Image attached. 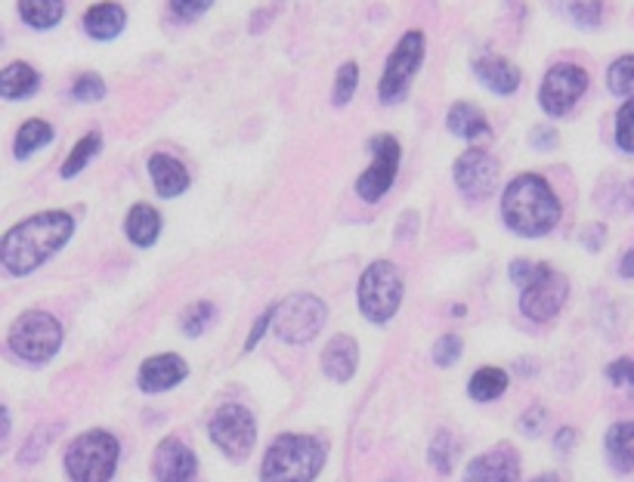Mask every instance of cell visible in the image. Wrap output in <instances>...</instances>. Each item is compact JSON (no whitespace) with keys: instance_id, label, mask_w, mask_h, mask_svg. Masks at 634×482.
I'll use <instances>...</instances> for the list:
<instances>
[{"instance_id":"cell-8","label":"cell","mask_w":634,"mask_h":482,"mask_svg":"<svg viewBox=\"0 0 634 482\" xmlns=\"http://www.w3.org/2000/svg\"><path fill=\"white\" fill-rule=\"evenodd\" d=\"M328 306L316 297V294H291L282 304H275V319H272V331L275 338L285 343H309L319 338L322 325H326Z\"/></svg>"},{"instance_id":"cell-16","label":"cell","mask_w":634,"mask_h":482,"mask_svg":"<svg viewBox=\"0 0 634 482\" xmlns=\"http://www.w3.org/2000/svg\"><path fill=\"white\" fill-rule=\"evenodd\" d=\"M189 375V365L183 362V356L174 353H162V356L145 358L140 365V390L145 393H167L177 384H183Z\"/></svg>"},{"instance_id":"cell-30","label":"cell","mask_w":634,"mask_h":482,"mask_svg":"<svg viewBox=\"0 0 634 482\" xmlns=\"http://www.w3.org/2000/svg\"><path fill=\"white\" fill-rule=\"evenodd\" d=\"M607 87L613 96H634V54L619 56L607 69Z\"/></svg>"},{"instance_id":"cell-13","label":"cell","mask_w":634,"mask_h":482,"mask_svg":"<svg viewBox=\"0 0 634 482\" xmlns=\"http://www.w3.org/2000/svg\"><path fill=\"white\" fill-rule=\"evenodd\" d=\"M455 186L461 189V196L473 198V201H483L495 192V183H498V161L492 158L486 149L471 145L465 149L453 167Z\"/></svg>"},{"instance_id":"cell-6","label":"cell","mask_w":634,"mask_h":482,"mask_svg":"<svg viewBox=\"0 0 634 482\" xmlns=\"http://www.w3.org/2000/svg\"><path fill=\"white\" fill-rule=\"evenodd\" d=\"M7 343H10V350H13L19 358H25V362H32V365H44V362H50V358L59 353V346H62V325H59L50 313L32 309V313H25V316H19V319L13 321Z\"/></svg>"},{"instance_id":"cell-32","label":"cell","mask_w":634,"mask_h":482,"mask_svg":"<svg viewBox=\"0 0 634 482\" xmlns=\"http://www.w3.org/2000/svg\"><path fill=\"white\" fill-rule=\"evenodd\" d=\"M218 319V309L214 304H208V301H201V304H192L186 313L180 316V328L189 334V338H199L204 334L211 325Z\"/></svg>"},{"instance_id":"cell-21","label":"cell","mask_w":634,"mask_h":482,"mask_svg":"<svg viewBox=\"0 0 634 482\" xmlns=\"http://www.w3.org/2000/svg\"><path fill=\"white\" fill-rule=\"evenodd\" d=\"M127 13L121 3L115 0H103V3H93L91 10L84 13V32L93 40H115V37L125 32Z\"/></svg>"},{"instance_id":"cell-31","label":"cell","mask_w":634,"mask_h":482,"mask_svg":"<svg viewBox=\"0 0 634 482\" xmlns=\"http://www.w3.org/2000/svg\"><path fill=\"white\" fill-rule=\"evenodd\" d=\"M455 461H458V439L453 433L439 430L431 443V465H434L436 473H453Z\"/></svg>"},{"instance_id":"cell-22","label":"cell","mask_w":634,"mask_h":482,"mask_svg":"<svg viewBox=\"0 0 634 482\" xmlns=\"http://www.w3.org/2000/svg\"><path fill=\"white\" fill-rule=\"evenodd\" d=\"M125 233L130 238V245H137V248H152L155 242H158V235H162V214L152 208V204H133L130 211H127L125 220Z\"/></svg>"},{"instance_id":"cell-43","label":"cell","mask_w":634,"mask_h":482,"mask_svg":"<svg viewBox=\"0 0 634 482\" xmlns=\"http://www.w3.org/2000/svg\"><path fill=\"white\" fill-rule=\"evenodd\" d=\"M544 418H548V414H544V409H539V405H536V409L526 411L524 418H520V424H517V427H520V433H524V436H529V439H536V436L542 433Z\"/></svg>"},{"instance_id":"cell-7","label":"cell","mask_w":634,"mask_h":482,"mask_svg":"<svg viewBox=\"0 0 634 482\" xmlns=\"http://www.w3.org/2000/svg\"><path fill=\"white\" fill-rule=\"evenodd\" d=\"M360 309L368 321L387 325L399 313L402 304V275L390 260H375L360 279Z\"/></svg>"},{"instance_id":"cell-29","label":"cell","mask_w":634,"mask_h":482,"mask_svg":"<svg viewBox=\"0 0 634 482\" xmlns=\"http://www.w3.org/2000/svg\"><path fill=\"white\" fill-rule=\"evenodd\" d=\"M99 149H103V137H99L96 130H91L87 137H81V140L74 143L72 152H69V158L62 161V171H59V174H62V179L78 177V174H81V171L91 164L93 155H96Z\"/></svg>"},{"instance_id":"cell-40","label":"cell","mask_w":634,"mask_h":482,"mask_svg":"<svg viewBox=\"0 0 634 482\" xmlns=\"http://www.w3.org/2000/svg\"><path fill=\"white\" fill-rule=\"evenodd\" d=\"M47 436H50V430H47V427L37 430L35 436H32V443H28V448H22L19 461H22V465H32V461H37V458H40V451H44V448L54 443V439H47Z\"/></svg>"},{"instance_id":"cell-26","label":"cell","mask_w":634,"mask_h":482,"mask_svg":"<svg viewBox=\"0 0 634 482\" xmlns=\"http://www.w3.org/2000/svg\"><path fill=\"white\" fill-rule=\"evenodd\" d=\"M54 140H56L54 125H47V121H40V118H32V121H25V125L19 127L16 143H13V155H16V161H28L35 152H40L44 145H50Z\"/></svg>"},{"instance_id":"cell-28","label":"cell","mask_w":634,"mask_h":482,"mask_svg":"<svg viewBox=\"0 0 634 482\" xmlns=\"http://www.w3.org/2000/svg\"><path fill=\"white\" fill-rule=\"evenodd\" d=\"M507 390V372L502 368H480L477 375L468 380V393L477 402H492Z\"/></svg>"},{"instance_id":"cell-39","label":"cell","mask_w":634,"mask_h":482,"mask_svg":"<svg viewBox=\"0 0 634 482\" xmlns=\"http://www.w3.org/2000/svg\"><path fill=\"white\" fill-rule=\"evenodd\" d=\"M557 130L554 127H544V125H539V127H532L529 130V143H532V149H539V152H551V149H557Z\"/></svg>"},{"instance_id":"cell-5","label":"cell","mask_w":634,"mask_h":482,"mask_svg":"<svg viewBox=\"0 0 634 482\" xmlns=\"http://www.w3.org/2000/svg\"><path fill=\"white\" fill-rule=\"evenodd\" d=\"M424 56H427V37H424V32L412 28V32H406V35L399 37V44L394 47V54L387 56V66H384V74H380L378 96L384 106H394V103H399L409 93L415 74L424 66Z\"/></svg>"},{"instance_id":"cell-33","label":"cell","mask_w":634,"mask_h":482,"mask_svg":"<svg viewBox=\"0 0 634 482\" xmlns=\"http://www.w3.org/2000/svg\"><path fill=\"white\" fill-rule=\"evenodd\" d=\"M360 87V66L350 59L344 62L341 69H338V78H334V90H331V103L341 108L347 106L350 99H353V93Z\"/></svg>"},{"instance_id":"cell-10","label":"cell","mask_w":634,"mask_h":482,"mask_svg":"<svg viewBox=\"0 0 634 482\" xmlns=\"http://www.w3.org/2000/svg\"><path fill=\"white\" fill-rule=\"evenodd\" d=\"M588 90V72L576 62H557L544 72L539 84V106L551 118H563L579 106V99Z\"/></svg>"},{"instance_id":"cell-46","label":"cell","mask_w":634,"mask_h":482,"mask_svg":"<svg viewBox=\"0 0 634 482\" xmlns=\"http://www.w3.org/2000/svg\"><path fill=\"white\" fill-rule=\"evenodd\" d=\"M415 226H418V214H415V211H406V214H402V226L397 230V238H406V235H412V233H415Z\"/></svg>"},{"instance_id":"cell-15","label":"cell","mask_w":634,"mask_h":482,"mask_svg":"<svg viewBox=\"0 0 634 482\" xmlns=\"http://www.w3.org/2000/svg\"><path fill=\"white\" fill-rule=\"evenodd\" d=\"M465 482H520V458L510 446H498L477 455L468 470Z\"/></svg>"},{"instance_id":"cell-25","label":"cell","mask_w":634,"mask_h":482,"mask_svg":"<svg viewBox=\"0 0 634 482\" xmlns=\"http://www.w3.org/2000/svg\"><path fill=\"white\" fill-rule=\"evenodd\" d=\"M19 16L35 32H50L66 16V0H19Z\"/></svg>"},{"instance_id":"cell-2","label":"cell","mask_w":634,"mask_h":482,"mask_svg":"<svg viewBox=\"0 0 634 482\" xmlns=\"http://www.w3.org/2000/svg\"><path fill=\"white\" fill-rule=\"evenodd\" d=\"M502 220L520 238H542L561 223V198L539 174H520L502 192Z\"/></svg>"},{"instance_id":"cell-35","label":"cell","mask_w":634,"mask_h":482,"mask_svg":"<svg viewBox=\"0 0 634 482\" xmlns=\"http://www.w3.org/2000/svg\"><path fill=\"white\" fill-rule=\"evenodd\" d=\"M617 145L622 152L634 155V96L617 111Z\"/></svg>"},{"instance_id":"cell-41","label":"cell","mask_w":634,"mask_h":482,"mask_svg":"<svg viewBox=\"0 0 634 482\" xmlns=\"http://www.w3.org/2000/svg\"><path fill=\"white\" fill-rule=\"evenodd\" d=\"M539 267H542V263H532V260H514L510 269H507V272H510V282L517 287H526L532 279H536Z\"/></svg>"},{"instance_id":"cell-4","label":"cell","mask_w":634,"mask_h":482,"mask_svg":"<svg viewBox=\"0 0 634 482\" xmlns=\"http://www.w3.org/2000/svg\"><path fill=\"white\" fill-rule=\"evenodd\" d=\"M121 446L109 430L81 433L66 451V470L74 482H109L118 467Z\"/></svg>"},{"instance_id":"cell-19","label":"cell","mask_w":634,"mask_h":482,"mask_svg":"<svg viewBox=\"0 0 634 482\" xmlns=\"http://www.w3.org/2000/svg\"><path fill=\"white\" fill-rule=\"evenodd\" d=\"M356 368H360V346H356V340L347 338V334L328 340L326 350H322V372L334 384H347L350 377L356 375Z\"/></svg>"},{"instance_id":"cell-37","label":"cell","mask_w":634,"mask_h":482,"mask_svg":"<svg viewBox=\"0 0 634 482\" xmlns=\"http://www.w3.org/2000/svg\"><path fill=\"white\" fill-rule=\"evenodd\" d=\"M167 7L180 22H192V19L204 16L214 7V0H171Z\"/></svg>"},{"instance_id":"cell-38","label":"cell","mask_w":634,"mask_h":482,"mask_svg":"<svg viewBox=\"0 0 634 482\" xmlns=\"http://www.w3.org/2000/svg\"><path fill=\"white\" fill-rule=\"evenodd\" d=\"M607 377L613 387H632L634 390V358H617L607 365Z\"/></svg>"},{"instance_id":"cell-24","label":"cell","mask_w":634,"mask_h":482,"mask_svg":"<svg viewBox=\"0 0 634 482\" xmlns=\"http://www.w3.org/2000/svg\"><path fill=\"white\" fill-rule=\"evenodd\" d=\"M603 448H607V458H610L613 470H619V473H632L634 470V421H619V424H613V427L607 430Z\"/></svg>"},{"instance_id":"cell-34","label":"cell","mask_w":634,"mask_h":482,"mask_svg":"<svg viewBox=\"0 0 634 482\" xmlns=\"http://www.w3.org/2000/svg\"><path fill=\"white\" fill-rule=\"evenodd\" d=\"M106 96V81L99 74L84 72L74 78L72 84V99L74 103H99Z\"/></svg>"},{"instance_id":"cell-47","label":"cell","mask_w":634,"mask_h":482,"mask_svg":"<svg viewBox=\"0 0 634 482\" xmlns=\"http://www.w3.org/2000/svg\"><path fill=\"white\" fill-rule=\"evenodd\" d=\"M576 436H579L576 430H561L557 433V451H566V448L576 446Z\"/></svg>"},{"instance_id":"cell-27","label":"cell","mask_w":634,"mask_h":482,"mask_svg":"<svg viewBox=\"0 0 634 482\" xmlns=\"http://www.w3.org/2000/svg\"><path fill=\"white\" fill-rule=\"evenodd\" d=\"M563 19H570L579 28H598L603 16V0H551Z\"/></svg>"},{"instance_id":"cell-36","label":"cell","mask_w":634,"mask_h":482,"mask_svg":"<svg viewBox=\"0 0 634 482\" xmlns=\"http://www.w3.org/2000/svg\"><path fill=\"white\" fill-rule=\"evenodd\" d=\"M461 350H465V343L458 334H446V338L436 340L434 346V362L439 368H453L455 362L461 358Z\"/></svg>"},{"instance_id":"cell-11","label":"cell","mask_w":634,"mask_h":482,"mask_svg":"<svg viewBox=\"0 0 634 482\" xmlns=\"http://www.w3.org/2000/svg\"><path fill=\"white\" fill-rule=\"evenodd\" d=\"M368 152H372V164L356 179V196L375 204V201H380V198L390 192V186L397 179L402 149H399L397 137L378 133V137L368 140Z\"/></svg>"},{"instance_id":"cell-44","label":"cell","mask_w":634,"mask_h":482,"mask_svg":"<svg viewBox=\"0 0 634 482\" xmlns=\"http://www.w3.org/2000/svg\"><path fill=\"white\" fill-rule=\"evenodd\" d=\"M579 238L588 250H600L603 248V242H607V226H603V223H588V226L582 230Z\"/></svg>"},{"instance_id":"cell-12","label":"cell","mask_w":634,"mask_h":482,"mask_svg":"<svg viewBox=\"0 0 634 482\" xmlns=\"http://www.w3.org/2000/svg\"><path fill=\"white\" fill-rule=\"evenodd\" d=\"M566 301H570V279L548 263L539 267L529 285L520 287V313L532 321H551Z\"/></svg>"},{"instance_id":"cell-17","label":"cell","mask_w":634,"mask_h":482,"mask_svg":"<svg viewBox=\"0 0 634 482\" xmlns=\"http://www.w3.org/2000/svg\"><path fill=\"white\" fill-rule=\"evenodd\" d=\"M473 74L480 78V84L492 93H498V96H510V93H517L520 87V81H524V74L520 69L505 59V56L498 54H486V56H477L473 59Z\"/></svg>"},{"instance_id":"cell-14","label":"cell","mask_w":634,"mask_h":482,"mask_svg":"<svg viewBox=\"0 0 634 482\" xmlns=\"http://www.w3.org/2000/svg\"><path fill=\"white\" fill-rule=\"evenodd\" d=\"M199 461L192 455V448L180 443V439H162L152 458V473L155 482H192L196 480Z\"/></svg>"},{"instance_id":"cell-1","label":"cell","mask_w":634,"mask_h":482,"mask_svg":"<svg viewBox=\"0 0 634 482\" xmlns=\"http://www.w3.org/2000/svg\"><path fill=\"white\" fill-rule=\"evenodd\" d=\"M72 235L74 216L69 211H44L28 216L3 235L0 263L10 275H28L66 248Z\"/></svg>"},{"instance_id":"cell-48","label":"cell","mask_w":634,"mask_h":482,"mask_svg":"<svg viewBox=\"0 0 634 482\" xmlns=\"http://www.w3.org/2000/svg\"><path fill=\"white\" fill-rule=\"evenodd\" d=\"M619 275H622V279H634V248L619 260Z\"/></svg>"},{"instance_id":"cell-9","label":"cell","mask_w":634,"mask_h":482,"mask_svg":"<svg viewBox=\"0 0 634 482\" xmlns=\"http://www.w3.org/2000/svg\"><path fill=\"white\" fill-rule=\"evenodd\" d=\"M208 433H211L214 446H218L226 458L245 461V458L251 455L254 443H257V421H254V414L245 409V405L230 402V405H220V409L214 411V418H211V424H208Z\"/></svg>"},{"instance_id":"cell-18","label":"cell","mask_w":634,"mask_h":482,"mask_svg":"<svg viewBox=\"0 0 634 482\" xmlns=\"http://www.w3.org/2000/svg\"><path fill=\"white\" fill-rule=\"evenodd\" d=\"M149 177H152V186H155V192L162 198H180L186 189H189V171H186V164L180 158H174V155H167V152H155V155H149Z\"/></svg>"},{"instance_id":"cell-45","label":"cell","mask_w":634,"mask_h":482,"mask_svg":"<svg viewBox=\"0 0 634 482\" xmlns=\"http://www.w3.org/2000/svg\"><path fill=\"white\" fill-rule=\"evenodd\" d=\"M270 22H272V10H257V13H254V22L248 25V32H251V35H260Z\"/></svg>"},{"instance_id":"cell-20","label":"cell","mask_w":634,"mask_h":482,"mask_svg":"<svg viewBox=\"0 0 634 482\" xmlns=\"http://www.w3.org/2000/svg\"><path fill=\"white\" fill-rule=\"evenodd\" d=\"M446 127H449V133H455L458 140H468V143L492 137L490 118L477 103H455L446 115Z\"/></svg>"},{"instance_id":"cell-49","label":"cell","mask_w":634,"mask_h":482,"mask_svg":"<svg viewBox=\"0 0 634 482\" xmlns=\"http://www.w3.org/2000/svg\"><path fill=\"white\" fill-rule=\"evenodd\" d=\"M529 482H561V480H557V473H542V477H536V480Z\"/></svg>"},{"instance_id":"cell-23","label":"cell","mask_w":634,"mask_h":482,"mask_svg":"<svg viewBox=\"0 0 634 482\" xmlns=\"http://www.w3.org/2000/svg\"><path fill=\"white\" fill-rule=\"evenodd\" d=\"M40 87V74H37L35 66H28V62H10L3 74H0V93H3V99H10V103H19V99H32Z\"/></svg>"},{"instance_id":"cell-42","label":"cell","mask_w":634,"mask_h":482,"mask_svg":"<svg viewBox=\"0 0 634 482\" xmlns=\"http://www.w3.org/2000/svg\"><path fill=\"white\" fill-rule=\"evenodd\" d=\"M272 319H275V306H267V309H263V316L254 321V328H251V334H248V340H245V353H251L254 346L260 343V338L267 334V328L272 325Z\"/></svg>"},{"instance_id":"cell-3","label":"cell","mask_w":634,"mask_h":482,"mask_svg":"<svg viewBox=\"0 0 634 482\" xmlns=\"http://www.w3.org/2000/svg\"><path fill=\"white\" fill-rule=\"evenodd\" d=\"M326 465V446L316 436L282 433L263 455L260 482H313Z\"/></svg>"}]
</instances>
